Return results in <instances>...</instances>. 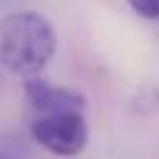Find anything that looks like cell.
Returning a JSON list of instances; mask_svg holds the SVG:
<instances>
[{"label":"cell","instance_id":"3957f363","mask_svg":"<svg viewBox=\"0 0 159 159\" xmlns=\"http://www.w3.org/2000/svg\"><path fill=\"white\" fill-rule=\"evenodd\" d=\"M25 99L37 112V117L84 112V94H80L77 89L62 87V84H52L42 77H32L25 82Z\"/></svg>","mask_w":159,"mask_h":159},{"label":"cell","instance_id":"277c9868","mask_svg":"<svg viewBox=\"0 0 159 159\" xmlns=\"http://www.w3.org/2000/svg\"><path fill=\"white\" fill-rule=\"evenodd\" d=\"M129 7L144 20H159V0H129Z\"/></svg>","mask_w":159,"mask_h":159},{"label":"cell","instance_id":"5b68a950","mask_svg":"<svg viewBox=\"0 0 159 159\" xmlns=\"http://www.w3.org/2000/svg\"><path fill=\"white\" fill-rule=\"evenodd\" d=\"M0 159H20V157H17L15 152H10L7 147H2V144H0Z\"/></svg>","mask_w":159,"mask_h":159},{"label":"cell","instance_id":"7a4b0ae2","mask_svg":"<svg viewBox=\"0 0 159 159\" xmlns=\"http://www.w3.org/2000/svg\"><path fill=\"white\" fill-rule=\"evenodd\" d=\"M32 139L55 157H77L89 142V129L82 112L45 114L30 124Z\"/></svg>","mask_w":159,"mask_h":159},{"label":"cell","instance_id":"6da1fadb","mask_svg":"<svg viewBox=\"0 0 159 159\" xmlns=\"http://www.w3.org/2000/svg\"><path fill=\"white\" fill-rule=\"evenodd\" d=\"M52 22L35 10H15L0 17V67L20 77H37L55 57Z\"/></svg>","mask_w":159,"mask_h":159}]
</instances>
